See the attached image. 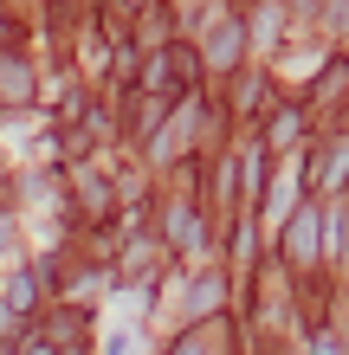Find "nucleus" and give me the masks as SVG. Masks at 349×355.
Masks as SVG:
<instances>
[{
  "instance_id": "obj_1",
  "label": "nucleus",
  "mask_w": 349,
  "mask_h": 355,
  "mask_svg": "<svg viewBox=\"0 0 349 355\" xmlns=\"http://www.w3.org/2000/svg\"><path fill=\"white\" fill-rule=\"evenodd\" d=\"M239 46H246V26L227 13V19H214V33H207V65L214 71H227V65H239Z\"/></svg>"
},
{
  "instance_id": "obj_2",
  "label": "nucleus",
  "mask_w": 349,
  "mask_h": 355,
  "mask_svg": "<svg viewBox=\"0 0 349 355\" xmlns=\"http://www.w3.org/2000/svg\"><path fill=\"white\" fill-rule=\"evenodd\" d=\"M0 97H19V103L33 97V71L19 58H0Z\"/></svg>"
},
{
  "instance_id": "obj_3",
  "label": "nucleus",
  "mask_w": 349,
  "mask_h": 355,
  "mask_svg": "<svg viewBox=\"0 0 349 355\" xmlns=\"http://www.w3.org/2000/svg\"><path fill=\"white\" fill-rule=\"evenodd\" d=\"M311 245H317V207H304L298 226H291V259H317Z\"/></svg>"
},
{
  "instance_id": "obj_4",
  "label": "nucleus",
  "mask_w": 349,
  "mask_h": 355,
  "mask_svg": "<svg viewBox=\"0 0 349 355\" xmlns=\"http://www.w3.org/2000/svg\"><path fill=\"white\" fill-rule=\"evenodd\" d=\"M220 297H227V284H220V278H201V284H194L188 317H194V323H201V317H214V310H220Z\"/></svg>"
},
{
  "instance_id": "obj_5",
  "label": "nucleus",
  "mask_w": 349,
  "mask_h": 355,
  "mask_svg": "<svg viewBox=\"0 0 349 355\" xmlns=\"http://www.w3.org/2000/svg\"><path fill=\"white\" fill-rule=\"evenodd\" d=\"M291 136H298V110H284V116L272 123V142H291Z\"/></svg>"
},
{
  "instance_id": "obj_6",
  "label": "nucleus",
  "mask_w": 349,
  "mask_h": 355,
  "mask_svg": "<svg viewBox=\"0 0 349 355\" xmlns=\"http://www.w3.org/2000/svg\"><path fill=\"white\" fill-rule=\"evenodd\" d=\"M181 355H207V349H201V343H194V336H188V343H181Z\"/></svg>"
},
{
  "instance_id": "obj_7",
  "label": "nucleus",
  "mask_w": 349,
  "mask_h": 355,
  "mask_svg": "<svg viewBox=\"0 0 349 355\" xmlns=\"http://www.w3.org/2000/svg\"><path fill=\"white\" fill-rule=\"evenodd\" d=\"M26 355H52V349H26Z\"/></svg>"
}]
</instances>
